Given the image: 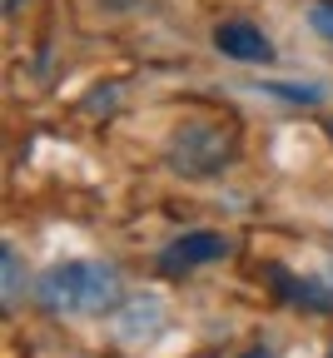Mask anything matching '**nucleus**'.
<instances>
[{"label":"nucleus","instance_id":"7","mask_svg":"<svg viewBox=\"0 0 333 358\" xmlns=\"http://www.w3.org/2000/svg\"><path fill=\"white\" fill-rule=\"evenodd\" d=\"M283 289H289V299H294V303H304V308L333 313V294H328L323 284H313V279H283Z\"/></svg>","mask_w":333,"mask_h":358},{"label":"nucleus","instance_id":"4","mask_svg":"<svg viewBox=\"0 0 333 358\" xmlns=\"http://www.w3.org/2000/svg\"><path fill=\"white\" fill-rule=\"evenodd\" d=\"M214 50L239 60V65H269L274 60V40L249 20H224V25H214Z\"/></svg>","mask_w":333,"mask_h":358},{"label":"nucleus","instance_id":"11","mask_svg":"<svg viewBox=\"0 0 333 358\" xmlns=\"http://www.w3.org/2000/svg\"><path fill=\"white\" fill-rule=\"evenodd\" d=\"M328 140H333V124H328Z\"/></svg>","mask_w":333,"mask_h":358},{"label":"nucleus","instance_id":"5","mask_svg":"<svg viewBox=\"0 0 333 358\" xmlns=\"http://www.w3.org/2000/svg\"><path fill=\"white\" fill-rule=\"evenodd\" d=\"M0 284H6V294H0V303L15 308L20 303V289H25V268H20V249L6 239L0 244Z\"/></svg>","mask_w":333,"mask_h":358},{"label":"nucleus","instance_id":"2","mask_svg":"<svg viewBox=\"0 0 333 358\" xmlns=\"http://www.w3.org/2000/svg\"><path fill=\"white\" fill-rule=\"evenodd\" d=\"M234 155H239V134L224 120H179L164 145L169 169L184 179H214L219 169L234 164Z\"/></svg>","mask_w":333,"mask_h":358},{"label":"nucleus","instance_id":"10","mask_svg":"<svg viewBox=\"0 0 333 358\" xmlns=\"http://www.w3.org/2000/svg\"><path fill=\"white\" fill-rule=\"evenodd\" d=\"M239 358H269V353H264V348H249V353H239Z\"/></svg>","mask_w":333,"mask_h":358},{"label":"nucleus","instance_id":"3","mask_svg":"<svg viewBox=\"0 0 333 358\" xmlns=\"http://www.w3.org/2000/svg\"><path fill=\"white\" fill-rule=\"evenodd\" d=\"M229 254V239L219 234V229H189V234H179L174 244H164V254H160V274H194V268H204V264H219Z\"/></svg>","mask_w":333,"mask_h":358},{"label":"nucleus","instance_id":"1","mask_svg":"<svg viewBox=\"0 0 333 358\" xmlns=\"http://www.w3.org/2000/svg\"><path fill=\"white\" fill-rule=\"evenodd\" d=\"M120 299H125L120 268L105 259H65L35 279V303L60 319H94V313H110Z\"/></svg>","mask_w":333,"mask_h":358},{"label":"nucleus","instance_id":"12","mask_svg":"<svg viewBox=\"0 0 333 358\" xmlns=\"http://www.w3.org/2000/svg\"><path fill=\"white\" fill-rule=\"evenodd\" d=\"M328 358H333V348H328Z\"/></svg>","mask_w":333,"mask_h":358},{"label":"nucleus","instance_id":"6","mask_svg":"<svg viewBox=\"0 0 333 358\" xmlns=\"http://www.w3.org/2000/svg\"><path fill=\"white\" fill-rule=\"evenodd\" d=\"M259 95H274V100H283V105H323V95H328V90H323V85H289V80H264V85H259Z\"/></svg>","mask_w":333,"mask_h":358},{"label":"nucleus","instance_id":"9","mask_svg":"<svg viewBox=\"0 0 333 358\" xmlns=\"http://www.w3.org/2000/svg\"><path fill=\"white\" fill-rule=\"evenodd\" d=\"M309 25H313V35H323L333 45V0H313V6H309Z\"/></svg>","mask_w":333,"mask_h":358},{"label":"nucleus","instance_id":"8","mask_svg":"<svg viewBox=\"0 0 333 358\" xmlns=\"http://www.w3.org/2000/svg\"><path fill=\"white\" fill-rule=\"evenodd\" d=\"M160 319H164V308H160L155 299H145V308H139V303H129V313L120 319V329H125V338H139L134 329H145V324H160Z\"/></svg>","mask_w":333,"mask_h":358}]
</instances>
